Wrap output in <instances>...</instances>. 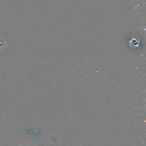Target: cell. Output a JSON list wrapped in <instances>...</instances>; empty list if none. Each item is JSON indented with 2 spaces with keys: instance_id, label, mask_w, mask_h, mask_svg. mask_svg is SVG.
<instances>
[{
  "instance_id": "cell-1",
  "label": "cell",
  "mask_w": 146,
  "mask_h": 146,
  "mask_svg": "<svg viewBox=\"0 0 146 146\" xmlns=\"http://www.w3.org/2000/svg\"><path fill=\"white\" fill-rule=\"evenodd\" d=\"M16 142H17V143H18V144H19V146H22V145H20V144H19V143H18V142H17V141H16Z\"/></svg>"
}]
</instances>
